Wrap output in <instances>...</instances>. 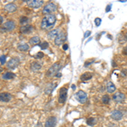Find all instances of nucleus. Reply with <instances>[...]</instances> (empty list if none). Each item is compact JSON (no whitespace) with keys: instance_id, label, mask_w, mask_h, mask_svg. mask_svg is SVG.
<instances>
[{"instance_id":"nucleus-20","label":"nucleus","mask_w":127,"mask_h":127,"mask_svg":"<svg viewBox=\"0 0 127 127\" xmlns=\"http://www.w3.org/2000/svg\"><path fill=\"white\" fill-rule=\"evenodd\" d=\"M92 78H93V74L90 73V72L84 73L83 75L81 76V80L82 81H88V80H90V79H92Z\"/></svg>"},{"instance_id":"nucleus-4","label":"nucleus","mask_w":127,"mask_h":127,"mask_svg":"<svg viewBox=\"0 0 127 127\" xmlns=\"http://www.w3.org/2000/svg\"><path fill=\"white\" fill-rule=\"evenodd\" d=\"M20 59L18 57H14V58L10 59L7 63V67L9 69H15L19 66L20 64Z\"/></svg>"},{"instance_id":"nucleus-2","label":"nucleus","mask_w":127,"mask_h":127,"mask_svg":"<svg viewBox=\"0 0 127 127\" xmlns=\"http://www.w3.org/2000/svg\"><path fill=\"white\" fill-rule=\"evenodd\" d=\"M59 69H60V64L59 63H55L50 68L48 69V70L46 73V76L47 77H53L55 76L57 73L59 72Z\"/></svg>"},{"instance_id":"nucleus-29","label":"nucleus","mask_w":127,"mask_h":127,"mask_svg":"<svg viewBox=\"0 0 127 127\" xmlns=\"http://www.w3.org/2000/svg\"><path fill=\"white\" fill-rule=\"evenodd\" d=\"M0 62H1V64H4L6 62V56L5 55H2L0 56Z\"/></svg>"},{"instance_id":"nucleus-7","label":"nucleus","mask_w":127,"mask_h":127,"mask_svg":"<svg viewBox=\"0 0 127 127\" xmlns=\"http://www.w3.org/2000/svg\"><path fill=\"white\" fill-rule=\"evenodd\" d=\"M67 94H68V89L66 87H62L59 92V103H64L67 98Z\"/></svg>"},{"instance_id":"nucleus-41","label":"nucleus","mask_w":127,"mask_h":127,"mask_svg":"<svg viewBox=\"0 0 127 127\" xmlns=\"http://www.w3.org/2000/svg\"><path fill=\"white\" fill-rule=\"evenodd\" d=\"M126 40H127V33H126Z\"/></svg>"},{"instance_id":"nucleus-33","label":"nucleus","mask_w":127,"mask_h":127,"mask_svg":"<svg viewBox=\"0 0 127 127\" xmlns=\"http://www.w3.org/2000/svg\"><path fill=\"white\" fill-rule=\"evenodd\" d=\"M61 75H62V74L59 73V72H58V73L56 74V75H55V77H57V78H60Z\"/></svg>"},{"instance_id":"nucleus-24","label":"nucleus","mask_w":127,"mask_h":127,"mask_svg":"<svg viewBox=\"0 0 127 127\" xmlns=\"http://www.w3.org/2000/svg\"><path fill=\"white\" fill-rule=\"evenodd\" d=\"M87 123L88 126H95V125H96V120H95V119H94V118L91 117V118L87 119Z\"/></svg>"},{"instance_id":"nucleus-8","label":"nucleus","mask_w":127,"mask_h":127,"mask_svg":"<svg viewBox=\"0 0 127 127\" xmlns=\"http://www.w3.org/2000/svg\"><path fill=\"white\" fill-rule=\"evenodd\" d=\"M65 40H66V35L64 32H60L54 39V43L57 46H60L64 42H65Z\"/></svg>"},{"instance_id":"nucleus-11","label":"nucleus","mask_w":127,"mask_h":127,"mask_svg":"<svg viewBox=\"0 0 127 127\" xmlns=\"http://www.w3.org/2000/svg\"><path fill=\"white\" fill-rule=\"evenodd\" d=\"M125 98H126V96L122 93H119V92L115 94H114V96H113V99L115 102H117V103H121L125 100Z\"/></svg>"},{"instance_id":"nucleus-39","label":"nucleus","mask_w":127,"mask_h":127,"mask_svg":"<svg viewBox=\"0 0 127 127\" xmlns=\"http://www.w3.org/2000/svg\"><path fill=\"white\" fill-rule=\"evenodd\" d=\"M2 71H3V68H1V67H0V73H1Z\"/></svg>"},{"instance_id":"nucleus-5","label":"nucleus","mask_w":127,"mask_h":127,"mask_svg":"<svg viewBox=\"0 0 127 127\" xmlns=\"http://www.w3.org/2000/svg\"><path fill=\"white\" fill-rule=\"evenodd\" d=\"M75 97L80 103H85L87 100V94L84 91H79L75 94Z\"/></svg>"},{"instance_id":"nucleus-15","label":"nucleus","mask_w":127,"mask_h":127,"mask_svg":"<svg viewBox=\"0 0 127 127\" xmlns=\"http://www.w3.org/2000/svg\"><path fill=\"white\" fill-rule=\"evenodd\" d=\"M4 9L6 11L9 12V13H14L17 10V6L15 3H8V4L5 5Z\"/></svg>"},{"instance_id":"nucleus-18","label":"nucleus","mask_w":127,"mask_h":127,"mask_svg":"<svg viewBox=\"0 0 127 127\" xmlns=\"http://www.w3.org/2000/svg\"><path fill=\"white\" fill-rule=\"evenodd\" d=\"M116 87L114 85V83L111 82V81H108L107 83V92L108 93H113L114 92H115Z\"/></svg>"},{"instance_id":"nucleus-6","label":"nucleus","mask_w":127,"mask_h":127,"mask_svg":"<svg viewBox=\"0 0 127 127\" xmlns=\"http://www.w3.org/2000/svg\"><path fill=\"white\" fill-rule=\"evenodd\" d=\"M26 3H27V6L32 9H39L43 5V1L42 0H30Z\"/></svg>"},{"instance_id":"nucleus-1","label":"nucleus","mask_w":127,"mask_h":127,"mask_svg":"<svg viewBox=\"0 0 127 127\" xmlns=\"http://www.w3.org/2000/svg\"><path fill=\"white\" fill-rule=\"evenodd\" d=\"M56 17L54 15H45L41 22V28L43 30H51L56 24Z\"/></svg>"},{"instance_id":"nucleus-28","label":"nucleus","mask_w":127,"mask_h":127,"mask_svg":"<svg viewBox=\"0 0 127 127\" xmlns=\"http://www.w3.org/2000/svg\"><path fill=\"white\" fill-rule=\"evenodd\" d=\"M43 56H44V54H43V53H42V52H38L37 54H36V55H35V59H39L43 58Z\"/></svg>"},{"instance_id":"nucleus-12","label":"nucleus","mask_w":127,"mask_h":127,"mask_svg":"<svg viewBox=\"0 0 127 127\" xmlns=\"http://www.w3.org/2000/svg\"><path fill=\"white\" fill-rule=\"evenodd\" d=\"M56 118L54 117V116H51L47 120L44 127H54L55 125H56Z\"/></svg>"},{"instance_id":"nucleus-22","label":"nucleus","mask_w":127,"mask_h":127,"mask_svg":"<svg viewBox=\"0 0 127 127\" xmlns=\"http://www.w3.org/2000/svg\"><path fill=\"white\" fill-rule=\"evenodd\" d=\"M30 49V46L29 44L27 43H23V44H20L18 46V50L21 51V52H26Z\"/></svg>"},{"instance_id":"nucleus-34","label":"nucleus","mask_w":127,"mask_h":127,"mask_svg":"<svg viewBox=\"0 0 127 127\" xmlns=\"http://www.w3.org/2000/svg\"><path fill=\"white\" fill-rule=\"evenodd\" d=\"M110 9H111V4H109V5L107 6V9H106V12L110 11Z\"/></svg>"},{"instance_id":"nucleus-40","label":"nucleus","mask_w":127,"mask_h":127,"mask_svg":"<svg viewBox=\"0 0 127 127\" xmlns=\"http://www.w3.org/2000/svg\"><path fill=\"white\" fill-rule=\"evenodd\" d=\"M108 127H116V126H114V125H111V126H108Z\"/></svg>"},{"instance_id":"nucleus-27","label":"nucleus","mask_w":127,"mask_h":127,"mask_svg":"<svg viewBox=\"0 0 127 127\" xmlns=\"http://www.w3.org/2000/svg\"><path fill=\"white\" fill-rule=\"evenodd\" d=\"M102 101L104 104H108L109 103V101H110V98H109V96L108 95H104L103 98H102Z\"/></svg>"},{"instance_id":"nucleus-23","label":"nucleus","mask_w":127,"mask_h":127,"mask_svg":"<svg viewBox=\"0 0 127 127\" xmlns=\"http://www.w3.org/2000/svg\"><path fill=\"white\" fill-rule=\"evenodd\" d=\"M57 85H54V84H48V87H46V89H45V93H48V94H49V93H52L53 91H54V89L55 88V87H56Z\"/></svg>"},{"instance_id":"nucleus-10","label":"nucleus","mask_w":127,"mask_h":127,"mask_svg":"<svg viewBox=\"0 0 127 127\" xmlns=\"http://www.w3.org/2000/svg\"><path fill=\"white\" fill-rule=\"evenodd\" d=\"M12 99V95L9 93H0V102L8 103Z\"/></svg>"},{"instance_id":"nucleus-42","label":"nucleus","mask_w":127,"mask_h":127,"mask_svg":"<svg viewBox=\"0 0 127 127\" xmlns=\"http://www.w3.org/2000/svg\"><path fill=\"white\" fill-rule=\"evenodd\" d=\"M1 42H2V40H1V39H0V44H1Z\"/></svg>"},{"instance_id":"nucleus-25","label":"nucleus","mask_w":127,"mask_h":127,"mask_svg":"<svg viewBox=\"0 0 127 127\" xmlns=\"http://www.w3.org/2000/svg\"><path fill=\"white\" fill-rule=\"evenodd\" d=\"M49 44L48 42H41V43L39 44V47L41 48V49H42V50H45V49H47L48 48Z\"/></svg>"},{"instance_id":"nucleus-19","label":"nucleus","mask_w":127,"mask_h":127,"mask_svg":"<svg viewBox=\"0 0 127 127\" xmlns=\"http://www.w3.org/2000/svg\"><path fill=\"white\" fill-rule=\"evenodd\" d=\"M40 42H41L40 37H39V36H32V37L29 40V43L31 45H33V46L39 44Z\"/></svg>"},{"instance_id":"nucleus-16","label":"nucleus","mask_w":127,"mask_h":127,"mask_svg":"<svg viewBox=\"0 0 127 127\" xmlns=\"http://www.w3.org/2000/svg\"><path fill=\"white\" fill-rule=\"evenodd\" d=\"M30 68L32 71H39L42 69V64H40L37 62H32L31 63Z\"/></svg>"},{"instance_id":"nucleus-13","label":"nucleus","mask_w":127,"mask_h":127,"mask_svg":"<svg viewBox=\"0 0 127 127\" xmlns=\"http://www.w3.org/2000/svg\"><path fill=\"white\" fill-rule=\"evenodd\" d=\"M33 26H30V25H26V26H23L22 27H20V32L23 34H27V33H31L33 31Z\"/></svg>"},{"instance_id":"nucleus-36","label":"nucleus","mask_w":127,"mask_h":127,"mask_svg":"<svg viewBox=\"0 0 127 127\" xmlns=\"http://www.w3.org/2000/svg\"><path fill=\"white\" fill-rule=\"evenodd\" d=\"M3 17H2V16L0 15V25H1V24H3Z\"/></svg>"},{"instance_id":"nucleus-32","label":"nucleus","mask_w":127,"mask_h":127,"mask_svg":"<svg viewBox=\"0 0 127 127\" xmlns=\"http://www.w3.org/2000/svg\"><path fill=\"white\" fill-rule=\"evenodd\" d=\"M69 48V45L68 44H64L63 45V49L64 50H67Z\"/></svg>"},{"instance_id":"nucleus-30","label":"nucleus","mask_w":127,"mask_h":127,"mask_svg":"<svg viewBox=\"0 0 127 127\" xmlns=\"http://www.w3.org/2000/svg\"><path fill=\"white\" fill-rule=\"evenodd\" d=\"M102 23V20L100 19V18H96L95 19V25L97 26H99Z\"/></svg>"},{"instance_id":"nucleus-17","label":"nucleus","mask_w":127,"mask_h":127,"mask_svg":"<svg viewBox=\"0 0 127 127\" xmlns=\"http://www.w3.org/2000/svg\"><path fill=\"white\" fill-rule=\"evenodd\" d=\"M59 29H55V30H52L51 32H49L48 33V36L49 39H55L56 36H58L59 33Z\"/></svg>"},{"instance_id":"nucleus-26","label":"nucleus","mask_w":127,"mask_h":127,"mask_svg":"<svg viewBox=\"0 0 127 127\" xmlns=\"http://www.w3.org/2000/svg\"><path fill=\"white\" fill-rule=\"evenodd\" d=\"M28 20H28V18L26 17V16H21L20 19V23L21 25H26V24H27Z\"/></svg>"},{"instance_id":"nucleus-21","label":"nucleus","mask_w":127,"mask_h":127,"mask_svg":"<svg viewBox=\"0 0 127 127\" xmlns=\"http://www.w3.org/2000/svg\"><path fill=\"white\" fill-rule=\"evenodd\" d=\"M15 77V75L12 72H6L2 75V78L3 80H11Z\"/></svg>"},{"instance_id":"nucleus-31","label":"nucleus","mask_w":127,"mask_h":127,"mask_svg":"<svg viewBox=\"0 0 127 127\" xmlns=\"http://www.w3.org/2000/svg\"><path fill=\"white\" fill-rule=\"evenodd\" d=\"M90 34H91V32H90V31H87V32H86L85 35H84V38H87V36H89Z\"/></svg>"},{"instance_id":"nucleus-14","label":"nucleus","mask_w":127,"mask_h":127,"mask_svg":"<svg viewBox=\"0 0 127 127\" xmlns=\"http://www.w3.org/2000/svg\"><path fill=\"white\" fill-rule=\"evenodd\" d=\"M123 117V114L119 110H114L111 113V118L115 120H120Z\"/></svg>"},{"instance_id":"nucleus-37","label":"nucleus","mask_w":127,"mask_h":127,"mask_svg":"<svg viewBox=\"0 0 127 127\" xmlns=\"http://www.w3.org/2000/svg\"><path fill=\"white\" fill-rule=\"evenodd\" d=\"M36 127H42V124H41V123H38V124L36 126Z\"/></svg>"},{"instance_id":"nucleus-38","label":"nucleus","mask_w":127,"mask_h":127,"mask_svg":"<svg viewBox=\"0 0 127 127\" xmlns=\"http://www.w3.org/2000/svg\"><path fill=\"white\" fill-rule=\"evenodd\" d=\"M71 87H72V89H73V90H75V85H72V86H71Z\"/></svg>"},{"instance_id":"nucleus-9","label":"nucleus","mask_w":127,"mask_h":127,"mask_svg":"<svg viewBox=\"0 0 127 127\" xmlns=\"http://www.w3.org/2000/svg\"><path fill=\"white\" fill-rule=\"evenodd\" d=\"M15 23L13 20H9L6 21L3 24V29L7 32H11V31L15 30Z\"/></svg>"},{"instance_id":"nucleus-3","label":"nucleus","mask_w":127,"mask_h":127,"mask_svg":"<svg viewBox=\"0 0 127 127\" xmlns=\"http://www.w3.org/2000/svg\"><path fill=\"white\" fill-rule=\"evenodd\" d=\"M56 10H57V6L53 3H49L44 6L43 9H42V14L45 15H48L54 13Z\"/></svg>"},{"instance_id":"nucleus-35","label":"nucleus","mask_w":127,"mask_h":127,"mask_svg":"<svg viewBox=\"0 0 127 127\" xmlns=\"http://www.w3.org/2000/svg\"><path fill=\"white\" fill-rule=\"evenodd\" d=\"M123 54L127 55V47H126V48H124V50H123Z\"/></svg>"}]
</instances>
